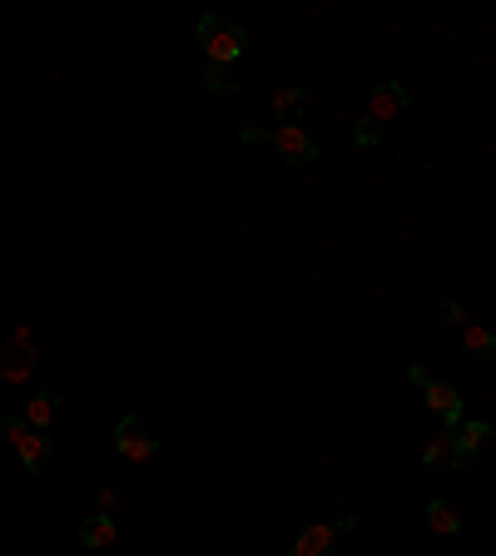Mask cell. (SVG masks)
<instances>
[{"mask_svg":"<svg viewBox=\"0 0 496 556\" xmlns=\"http://www.w3.org/2000/svg\"><path fill=\"white\" fill-rule=\"evenodd\" d=\"M273 149L283 154V164H313L318 159V144L308 139L303 125H278L273 130Z\"/></svg>","mask_w":496,"mask_h":556,"instance_id":"5b68a950","label":"cell"},{"mask_svg":"<svg viewBox=\"0 0 496 556\" xmlns=\"http://www.w3.org/2000/svg\"><path fill=\"white\" fill-rule=\"evenodd\" d=\"M25 422H30L35 432H45V427L55 422V393H35V398L25 403Z\"/></svg>","mask_w":496,"mask_h":556,"instance_id":"8fae6325","label":"cell"},{"mask_svg":"<svg viewBox=\"0 0 496 556\" xmlns=\"http://www.w3.org/2000/svg\"><path fill=\"white\" fill-rule=\"evenodd\" d=\"M422 393H427V408L447 422V432H452V427H462V398H457V388H452V383L427 378V383H422Z\"/></svg>","mask_w":496,"mask_h":556,"instance_id":"8992f818","label":"cell"},{"mask_svg":"<svg viewBox=\"0 0 496 556\" xmlns=\"http://www.w3.org/2000/svg\"><path fill=\"white\" fill-rule=\"evenodd\" d=\"M353 139H358V144H363V149H372V144H377V139H382V125H372V120H363V125H358V130H353Z\"/></svg>","mask_w":496,"mask_h":556,"instance_id":"e0dca14e","label":"cell"},{"mask_svg":"<svg viewBox=\"0 0 496 556\" xmlns=\"http://www.w3.org/2000/svg\"><path fill=\"white\" fill-rule=\"evenodd\" d=\"M308 105V90H278L273 95V115H293V110H303Z\"/></svg>","mask_w":496,"mask_h":556,"instance_id":"2e32d148","label":"cell"},{"mask_svg":"<svg viewBox=\"0 0 496 556\" xmlns=\"http://www.w3.org/2000/svg\"><path fill=\"white\" fill-rule=\"evenodd\" d=\"M333 542H338V522H333V527H308V532L293 542V552L288 556H328L333 552Z\"/></svg>","mask_w":496,"mask_h":556,"instance_id":"ba28073f","label":"cell"},{"mask_svg":"<svg viewBox=\"0 0 496 556\" xmlns=\"http://www.w3.org/2000/svg\"><path fill=\"white\" fill-rule=\"evenodd\" d=\"M422 467H452V442H447V432L427 442V452H422Z\"/></svg>","mask_w":496,"mask_h":556,"instance_id":"9a60e30c","label":"cell"},{"mask_svg":"<svg viewBox=\"0 0 496 556\" xmlns=\"http://www.w3.org/2000/svg\"><path fill=\"white\" fill-rule=\"evenodd\" d=\"M115 447H120L124 462H149V457L159 452V437L149 432V422L139 413H124L120 427H115Z\"/></svg>","mask_w":496,"mask_h":556,"instance_id":"3957f363","label":"cell"},{"mask_svg":"<svg viewBox=\"0 0 496 556\" xmlns=\"http://www.w3.org/2000/svg\"><path fill=\"white\" fill-rule=\"evenodd\" d=\"M427 527L442 532V537H452V532L462 527V517H457V507H447V502H427Z\"/></svg>","mask_w":496,"mask_h":556,"instance_id":"7c38bea8","label":"cell"},{"mask_svg":"<svg viewBox=\"0 0 496 556\" xmlns=\"http://www.w3.org/2000/svg\"><path fill=\"white\" fill-rule=\"evenodd\" d=\"M110 542H115V517L110 512L80 522V547H110Z\"/></svg>","mask_w":496,"mask_h":556,"instance_id":"30bf717a","label":"cell"},{"mask_svg":"<svg viewBox=\"0 0 496 556\" xmlns=\"http://www.w3.org/2000/svg\"><path fill=\"white\" fill-rule=\"evenodd\" d=\"M402 110H407V90H402L397 80L372 85V95H368V120H372V125H382V130H387V120H397Z\"/></svg>","mask_w":496,"mask_h":556,"instance_id":"277c9868","label":"cell"},{"mask_svg":"<svg viewBox=\"0 0 496 556\" xmlns=\"http://www.w3.org/2000/svg\"><path fill=\"white\" fill-rule=\"evenodd\" d=\"M492 437L487 422H467V427H452L447 442H452V467H467V457H477V447Z\"/></svg>","mask_w":496,"mask_h":556,"instance_id":"52a82bcc","label":"cell"},{"mask_svg":"<svg viewBox=\"0 0 496 556\" xmlns=\"http://www.w3.org/2000/svg\"><path fill=\"white\" fill-rule=\"evenodd\" d=\"M5 363H0V378H25V368L35 363V353H30V338L25 333H15V343L0 353Z\"/></svg>","mask_w":496,"mask_h":556,"instance_id":"9c48e42d","label":"cell"},{"mask_svg":"<svg viewBox=\"0 0 496 556\" xmlns=\"http://www.w3.org/2000/svg\"><path fill=\"white\" fill-rule=\"evenodd\" d=\"M204 80H209V90H214V95H239V80H234V70H229V65H209V75H204Z\"/></svg>","mask_w":496,"mask_h":556,"instance_id":"5bb4252c","label":"cell"},{"mask_svg":"<svg viewBox=\"0 0 496 556\" xmlns=\"http://www.w3.org/2000/svg\"><path fill=\"white\" fill-rule=\"evenodd\" d=\"M244 25H234V20H224V15H204L199 20V45H204V55H209V65H234L239 55H244Z\"/></svg>","mask_w":496,"mask_h":556,"instance_id":"6da1fadb","label":"cell"},{"mask_svg":"<svg viewBox=\"0 0 496 556\" xmlns=\"http://www.w3.org/2000/svg\"><path fill=\"white\" fill-rule=\"evenodd\" d=\"M0 432L10 437V447L20 452V462H25V472L35 477L40 467H45V452H50V437L45 432H35L25 417H0Z\"/></svg>","mask_w":496,"mask_h":556,"instance_id":"7a4b0ae2","label":"cell"},{"mask_svg":"<svg viewBox=\"0 0 496 556\" xmlns=\"http://www.w3.org/2000/svg\"><path fill=\"white\" fill-rule=\"evenodd\" d=\"M442 323H462V303L457 298H442Z\"/></svg>","mask_w":496,"mask_h":556,"instance_id":"ac0fdd59","label":"cell"},{"mask_svg":"<svg viewBox=\"0 0 496 556\" xmlns=\"http://www.w3.org/2000/svg\"><path fill=\"white\" fill-rule=\"evenodd\" d=\"M462 353H472V358H496V333L492 328H467V333H462Z\"/></svg>","mask_w":496,"mask_h":556,"instance_id":"4fadbf2b","label":"cell"}]
</instances>
